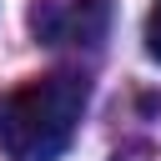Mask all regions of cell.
I'll return each instance as SVG.
<instances>
[{"mask_svg": "<svg viewBox=\"0 0 161 161\" xmlns=\"http://www.w3.org/2000/svg\"><path fill=\"white\" fill-rule=\"evenodd\" d=\"M86 80L70 70L40 75L0 101V151L10 161H55L86 116Z\"/></svg>", "mask_w": 161, "mask_h": 161, "instance_id": "obj_1", "label": "cell"}, {"mask_svg": "<svg viewBox=\"0 0 161 161\" xmlns=\"http://www.w3.org/2000/svg\"><path fill=\"white\" fill-rule=\"evenodd\" d=\"M146 50H151V60H161V0L146 15Z\"/></svg>", "mask_w": 161, "mask_h": 161, "instance_id": "obj_2", "label": "cell"}]
</instances>
